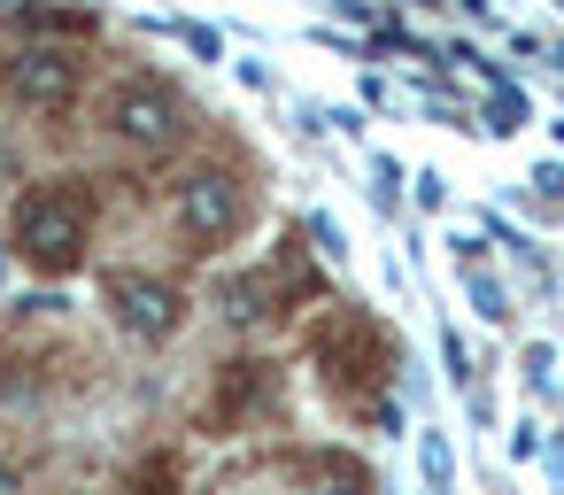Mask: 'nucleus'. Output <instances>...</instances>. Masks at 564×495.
I'll list each match as a JSON object with an SVG mask.
<instances>
[{
    "mask_svg": "<svg viewBox=\"0 0 564 495\" xmlns=\"http://www.w3.org/2000/svg\"><path fill=\"white\" fill-rule=\"evenodd\" d=\"M86 194L78 186H47V194H32L24 209H17V248H24V263H40V271H70L78 256H86Z\"/></svg>",
    "mask_w": 564,
    "mask_h": 495,
    "instance_id": "f257e3e1",
    "label": "nucleus"
},
{
    "mask_svg": "<svg viewBox=\"0 0 564 495\" xmlns=\"http://www.w3.org/2000/svg\"><path fill=\"white\" fill-rule=\"evenodd\" d=\"M178 125H186V109L163 78H124L109 94V132L132 148H163V140H178Z\"/></svg>",
    "mask_w": 564,
    "mask_h": 495,
    "instance_id": "f03ea898",
    "label": "nucleus"
},
{
    "mask_svg": "<svg viewBox=\"0 0 564 495\" xmlns=\"http://www.w3.org/2000/svg\"><path fill=\"white\" fill-rule=\"evenodd\" d=\"M171 209H178V233L202 240V248H217V240L240 233V186H232L225 171H186Z\"/></svg>",
    "mask_w": 564,
    "mask_h": 495,
    "instance_id": "7ed1b4c3",
    "label": "nucleus"
},
{
    "mask_svg": "<svg viewBox=\"0 0 564 495\" xmlns=\"http://www.w3.org/2000/svg\"><path fill=\"white\" fill-rule=\"evenodd\" d=\"M109 302H117V325L124 333H140V341H163L171 325H178V287H163V279H140V271H117L109 279Z\"/></svg>",
    "mask_w": 564,
    "mask_h": 495,
    "instance_id": "20e7f679",
    "label": "nucleus"
},
{
    "mask_svg": "<svg viewBox=\"0 0 564 495\" xmlns=\"http://www.w3.org/2000/svg\"><path fill=\"white\" fill-rule=\"evenodd\" d=\"M9 94H17L24 109H70V94H78V63H70L63 47H24V55L9 63Z\"/></svg>",
    "mask_w": 564,
    "mask_h": 495,
    "instance_id": "39448f33",
    "label": "nucleus"
},
{
    "mask_svg": "<svg viewBox=\"0 0 564 495\" xmlns=\"http://www.w3.org/2000/svg\"><path fill=\"white\" fill-rule=\"evenodd\" d=\"M417 464H425V487H448L456 456H448V433H441V426H433V433H417Z\"/></svg>",
    "mask_w": 564,
    "mask_h": 495,
    "instance_id": "423d86ee",
    "label": "nucleus"
},
{
    "mask_svg": "<svg viewBox=\"0 0 564 495\" xmlns=\"http://www.w3.org/2000/svg\"><path fill=\"white\" fill-rule=\"evenodd\" d=\"M464 287H471V302H479V318H502V287L479 271V263H464Z\"/></svg>",
    "mask_w": 564,
    "mask_h": 495,
    "instance_id": "0eeeda50",
    "label": "nucleus"
},
{
    "mask_svg": "<svg viewBox=\"0 0 564 495\" xmlns=\"http://www.w3.org/2000/svg\"><path fill=\"white\" fill-rule=\"evenodd\" d=\"M310 495H371V487H364V480H356L348 464H325V472L310 480Z\"/></svg>",
    "mask_w": 564,
    "mask_h": 495,
    "instance_id": "6e6552de",
    "label": "nucleus"
},
{
    "mask_svg": "<svg viewBox=\"0 0 564 495\" xmlns=\"http://www.w3.org/2000/svg\"><path fill=\"white\" fill-rule=\"evenodd\" d=\"M487 117H495V132H518V117H525V101H518V94H502V101H495Z\"/></svg>",
    "mask_w": 564,
    "mask_h": 495,
    "instance_id": "1a4fd4ad",
    "label": "nucleus"
},
{
    "mask_svg": "<svg viewBox=\"0 0 564 495\" xmlns=\"http://www.w3.org/2000/svg\"><path fill=\"white\" fill-rule=\"evenodd\" d=\"M310 233H317V248H325V256H333V263H340V256H348V248H340V225H333V217H310Z\"/></svg>",
    "mask_w": 564,
    "mask_h": 495,
    "instance_id": "9d476101",
    "label": "nucleus"
},
{
    "mask_svg": "<svg viewBox=\"0 0 564 495\" xmlns=\"http://www.w3.org/2000/svg\"><path fill=\"white\" fill-rule=\"evenodd\" d=\"M0 495H24V480H17L9 464H0Z\"/></svg>",
    "mask_w": 564,
    "mask_h": 495,
    "instance_id": "9b49d317",
    "label": "nucleus"
},
{
    "mask_svg": "<svg viewBox=\"0 0 564 495\" xmlns=\"http://www.w3.org/2000/svg\"><path fill=\"white\" fill-rule=\"evenodd\" d=\"M549 464H556V472H564V441H556V456H549Z\"/></svg>",
    "mask_w": 564,
    "mask_h": 495,
    "instance_id": "f8f14e48",
    "label": "nucleus"
},
{
    "mask_svg": "<svg viewBox=\"0 0 564 495\" xmlns=\"http://www.w3.org/2000/svg\"><path fill=\"white\" fill-rule=\"evenodd\" d=\"M0 279H9V263H0Z\"/></svg>",
    "mask_w": 564,
    "mask_h": 495,
    "instance_id": "ddd939ff",
    "label": "nucleus"
},
{
    "mask_svg": "<svg viewBox=\"0 0 564 495\" xmlns=\"http://www.w3.org/2000/svg\"><path fill=\"white\" fill-rule=\"evenodd\" d=\"M433 495H448V487H433Z\"/></svg>",
    "mask_w": 564,
    "mask_h": 495,
    "instance_id": "4468645a",
    "label": "nucleus"
},
{
    "mask_svg": "<svg viewBox=\"0 0 564 495\" xmlns=\"http://www.w3.org/2000/svg\"><path fill=\"white\" fill-rule=\"evenodd\" d=\"M556 63H564V47H556Z\"/></svg>",
    "mask_w": 564,
    "mask_h": 495,
    "instance_id": "2eb2a0df",
    "label": "nucleus"
}]
</instances>
